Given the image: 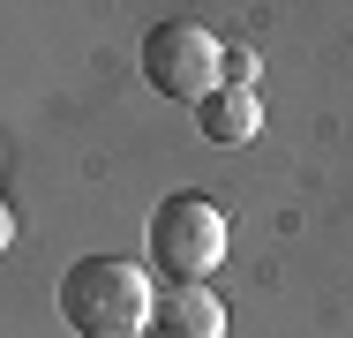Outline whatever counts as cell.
<instances>
[{"mask_svg": "<svg viewBox=\"0 0 353 338\" xmlns=\"http://www.w3.org/2000/svg\"><path fill=\"white\" fill-rule=\"evenodd\" d=\"M158 338H225V301H218L211 286H165Z\"/></svg>", "mask_w": 353, "mask_h": 338, "instance_id": "cell-5", "label": "cell"}, {"mask_svg": "<svg viewBox=\"0 0 353 338\" xmlns=\"http://www.w3.org/2000/svg\"><path fill=\"white\" fill-rule=\"evenodd\" d=\"M196 128H203V143L241 150V143L263 135V98H256V90H211V98L196 106Z\"/></svg>", "mask_w": 353, "mask_h": 338, "instance_id": "cell-4", "label": "cell"}, {"mask_svg": "<svg viewBox=\"0 0 353 338\" xmlns=\"http://www.w3.org/2000/svg\"><path fill=\"white\" fill-rule=\"evenodd\" d=\"M61 316L75 324V338H150L158 324L150 270L128 256H75L61 278Z\"/></svg>", "mask_w": 353, "mask_h": 338, "instance_id": "cell-1", "label": "cell"}, {"mask_svg": "<svg viewBox=\"0 0 353 338\" xmlns=\"http://www.w3.org/2000/svg\"><path fill=\"white\" fill-rule=\"evenodd\" d=\"M218 61H225V46H218L203 23H188V15H165V23L143 30V83H150L158 98L203 106L218 90Z\"/></svg>", "mask_w": 353, "mask_h": 338, "instance_id": "cell-3", "label": "cell"}, {"mask_svg": "<svg viewBox=\"0 0 353 338\" xmlns=\"http://www.w3.org/2000/svg\"><path fill=\"white\" fill-rule=\"evenodd\" d=\"M8 241H15V218H8V203H0V248H8Z\"/></svg>", "mask_w": 353, "mask_h": 338, "instance_id": "cell-7", "label": "cell"}, {"mask_svg": "<svg viewBox=\"0 0 353 338\" xmlns=\"http://www.w3.org/2000/svg\"><path fill=\"white\" fill-rule=\"evenodd\" d=\"M150 338H158V331H150Z\"/></svg>", "mask_w": 353, "mask_h": 338, "instance_id": "cell-8", "label": "cell"}, {"mask_svg": "<svg viewBox=\"0 0 353 338\" xmlns=\"http://www.w3.org/2000/svg\"><path fill=\"white\" fill-rule=\"evenodd\" d=\"M233 248V226L211 196H165L150 210V264L165 270L173 286H203Z\"/></svg>", "mask_w": 353, "mask_h": 338, "instance_id": "cell-2", "label": "cell"}, {"mask_svg": "<svg viewBox=\"0 0 353 338\" xmlns=\"http://www.w3.org/2000/svg\"><path fill=\"white\" fill-rule=\"evenodd\" d=\"M256 46H225V61H218V90H256Z\"/></svg>", "mask_w": 353, "mask_h": 338, "instance_id": "cell-6", "label": "cell"}]
</instances>
